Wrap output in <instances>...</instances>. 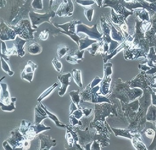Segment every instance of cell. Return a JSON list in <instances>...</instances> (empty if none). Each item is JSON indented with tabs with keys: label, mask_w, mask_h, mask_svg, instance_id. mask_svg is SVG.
Returning <instances> with one entry per match:
<instances>
[{
	"label": "cell",
	"mask_w": 156,
	"mask_h": 150,
	"mask_svg": "<svg viewBox=\"0 0 156 150\" xmlns=\"http://www.w3.org/2000/svg\"><path fill=\"white\" fill-rule=\"evenodd\" d=\"M51 129V127H46L43 124L36 125L35 123L26 120H22L19 131L29 141L36 138L37 134L44 130Z\"/></svg>",
	"instance_id": "cell-1"
},
{
	"label": "cell",
	"mask_w": 156,
	"mask_h": 150,
	"mask_svg": "<svg viewBox=\"0 0 156 150\" xmlns=\"http://www.w3.org/2000/svg\"><path fill=\"white\" fill-rule=\"evenodd\" d=\"M11 137L6 140L10 144L13 149L21 148L24 150H29L30 147V141L27 140L21 134L19 127H16L11 132Z\"/></svg>",
	"instance_id": "cell-2"
},
{
	"label": "cell",
	"mask_w": 156,
	"mask_h": 150,
	"mask_svg": "<svg viewBox=\"0 0 156 150\" xmlns=\"http://www.w3.org/2000/svg\"><path fill=\"white\" fill-rule=\"evenodd\" d=\"M9 26L15 31L16 35H18L26 40L33 39V33L36 31V29L31 28V24L29 19L20 21L16 25Z\"/></svg>",
	"instance_id": "cell-3"
},
{
	"label": "cell",
	"mask_w": 156,
	"mask_h": 150,
	"mask_svg": "<svg viewBox=\"0 0 156 150\" xmlns=\"http://www.w3.org/2000/svg\"><path fill=\"white\" fill-rule=\"evenodd\" d=\"M1 86L2 89L0 102L1 109L3 111L9 112L14 111L16 109L15 103L16 102V98L10 97L6 83H1Z\"/></svg>",
	"instance_id": "cell-4"
},
{
	"label": "cell",
	"mask_w": 156,
	"mask_h": 150,
	"mask_svg": "<svg viewBox=\"0 0 156 150\" xmlns=\"http://www.w3.org/2000/svg\"><path fill=\"white\" fill-rule=\"evenodd\" d=\"M56 15V12L54 10H51L49 12L45 14H38L34 12L32 10L30 11L29 13V16L31 23L32 28L34 29L37 28L39 25L44 22H48L51 23L50 18L54 17Z\"/></svg>",
	"instance_id": "cell-5"
},
{
	"label": "cell",
	"mask_w": 156,
	"mask_h": 150,
	"mask_svg": "<svg viewBox=\"0 0 156 150\" xmlns=\"http://www.w3.org/2000/svg\"><path fill=\"white\" fill-rule=\"evenodd\" d=\"M27 41L19 36H17L15 40L7 41L8 48L11 54H17L21 57H23L25 54L23 47Z\"/></svg>",
	"instance_id": "cell-6"
},
{
	"label": "cell",
	"mask_w": 156,
	"mask_h": 150,
	"mask_svg": "<svg viewBox=\"0 0 156 150\" xmlns=\"http://www.w3.org/2000/svg\"><path fill=\"white\" fill-rule=\"evenodd\" d=\"M73 129L77 134L79 144L80 145H85L90 142L94 141V138L97 131H92L91 129L90 130H88V128H87L85 131H83L80 129L78 127H74Z\"/></svg>",
	"instance_id": "cell-7"
},
{
	"label": "cell",
	"mask_w": 156,
	"mask_h": 150,
	"mask_svg": "<svg viewBox=\"0 0 156 150\" xmlns=\"http://www.w3.org/2000/svg\"><path fill=\"white\" fill-rule=\"evenodd\" d=\"M30 1H27L25 2L23 5L21 6L19 9L18 12L17 14L13 20L11 22L10 25L14 26L19 23L20 21L28 19L29 13L31 10V6H30Z\"/></svg>",
	"instance_id": "cell-8"
},
{
	"label": "cell",
	"mask_w": 156,
	"mask_h": 150,
	"mask_svg": "<svg viewBox=\"0 0 156 150\" xmlns=\"http://www.w3.org/2000/svg\"><path fill=\"white\" fill-rule=\"evenodd\" d=\"M74 6L70 0L63 1L56 11V15L59 17H70L73 14Z\"/></svg>",
	"instance_id": "cell-9"
},
{
	"label": "cell",
	"mask_w": 156,
	"mask_h": 150,
	"mask_svg": "<svg viewBox=\"0 0 156 150\" xmlns=\"http://www.w3.org/2000/svg\"><path fill=\"white\" fill-rule=\"evenodd\" d=\"M97 25H94L93 28H89L83 24H78L77 26V33L79 32L85 33L91 38L101 40L102 34L100 33L97 29Z\"/></svg>",
	"instance_id": "cell-10"
},
{
	"label": "cell",
	"mask_w": 156,
	"mask_h": 150,
	"mask_svg": "<svg viewBox=\"0 0 156 150\" xmlns=\"http://www.w3.org/2000/svg\"><path fill=\"white\" fill-rule=\"evenodd\" d=\"M0 33V38L1 40L2 41H8L15 40L16 36L15 31L10 27L7 25L2 21H1Z\"/></svg>",
	"instance_id": "cell-11"
},
{
	"label": "cell",
	"mask_w": 156,
	"mask_h": 150,
	"mask_svg": "<svg viewBox=\"0 0 156 150\" xmlns=\"http://www.w3.org/2000/svg\"><path fill=\"white\" fill-rule=\"evenodd\" d=\"M37 67V65L33 62L28 61L21 74L22 79L27 80L31 83L33 79L34 71Z\"/></svg>",
	"instance_id": "cell-12"
},
{
	"label": "cell",
	"mask_w": 156,
	"mask_h": 150,
	"mask_svg": "<svg viewBox=\"0 0 156 150\" xmlns=\"http://www.w3.org/2000/svg\"><path fill=\"white\" fill-rule=\"evenodd\" d=\"M71 76L72 74L70 73H62L58 75V79L61 84L58 94L61 97H62L66 93L68 86L69 85H71L70 81Z\"/></svg>",
	"instance_id": "cell-13"
},
{
	"label": "cell",
	"mask_w": 156,
	"mask_h": 150,
	"mask_svg": "<svg viewBox=\"0 0 156 150\" xmlns=\"http://www.w3.org/2000/svg\"><path fill=\"white\" fill-rule=\"evenodd\" d=\"M38 137L41 141V148L39 150H49L50 148L56 145V141L52 137L43 134H39Z\"/></svg>",
	"instance_id": "cell-14"
},
{
	"label": "cell",
	"mask_w": 156,
	"mask_h": 150,
	"mask_svg": "<svg viewBox=\"0 0 156 150\" xmlns=\"http://www.w3.org/2000/svg\"><path fill=\"white\" fill-rule=\"evenodd\" d=\"M81 24L80 20H73L70 21L67 23L63 24H58L57 26L59 28L62 29L63 30H59L60 32L67 33L73 34L75 33V25L76 24Z\"/></svg>",
	"instance_id": "cell-15"
},
{
	"label": "cell",
	"mask_w": 156,
	"mask_h": 150,
	"mask_svg": "<svg viewBox=\"0 0 156 150\" xmlns=\"http://www.w3.org/2000/svg\"><path fill=\"white\" fill-rule=\"evenodd\" d=\"M34 112H35L34 123L36 125H39L42 120H44L45 118H48L47 113L41 107L40 103H38L35 107Z\"/></svg>",
	"instance_id": "cell-16"
},
{
	"label": "cell",
	"mask_w": 156,
	"mask_h": 150,
	"mask_svg": "<svg viewBox=\"0 0 156 150\" xmlns=\"http://www.w3.org/2000/svg\"><path fill=\"white\" fill-rule=\"evenodd\" d=\"M108 132L103 133L95 134L94 141H95L98 142L101 147H107L109 145V141L110 139L108 137Z\"/></svg>",
	"instance_id": "cell-17"
},
{
	"label": "cell",
	"mask_w": 156,
	"mask_h": 150,
	"mask_svg": "<svg viewBox=\"0 0 156 150\" xmlns=\"http://www.w3.org/2000/svg\"><path fill=\"white\" fill-rule=\"evenodd\" d=\"M140 135H134L132 139V143L136 150H148L146 146L142 141Z\"/></svg>",
	"instance_id": "cell-18"
},
{
	"label": "cell",
	"mask_w": 156,
	"mask_h": 150,
	"mask_svg": "<svg viewBox=\"0 0 156 150\" xmlns=\"http://www.w3.org/2000/svg\"><path fill=\"white\" fill-rule=\"evenodd\" d=\"M27 52L31 54H39L42 52V47L40 43L33 42L27 46Z\"/></svg>",
	"instance_id": "cell-19"
},
{
	"label": "cell",
	"mask_w": 156,
	"mask_h": 150,
	"mask_svg": "<svg viewBox=\"0 0 156 150\" xmlns=\"http://www.w3.org/2000/svg\"><path fill=\"white\" fill-rule=\"evenodd\" d=\"M40 105H41V107L43 108V110H45L46 113H47V115H48V118L52 119V120L55 122L56 126H58V127H62V128H66V125H65V124L60 122L59 120H58V118H57L55 115H54V114L50 113L49 111H48V110H47L46 108L45 107V106H44L41 102H40Z\"/></svg>",
	"instance_id": "cell-20"
},
{
	"label": "cell",
	"mask_w": 156,
	"mask_h": 150,
	"mask_svg": "<svg viewBox=\"0 0 156 150\" xmlns=\"http://www.w3.org/2000/svg\"><path fill=\"white\" fill-rule=\"evenodd\" d=\"M115 137L117 136H121L129 138L132 140V138L134 137V135H132L130 133L129 130L120 129H115L113 128H111Z\"/></svg>",
	"instance_id": "cell-21"
},
{
	"label": "cell",
	"mask_w": 156,
	"mask_h": 150,
	"mask_svg": "<svg viewBox=\"0 0 156 150\" xmlns=\"http://www.w3.org/2000/svg\"><path fill=\"white\" fill-rule=\"evenodd\" d=\"M147 121L156 122V107L151 105L149 108L147 114L146 115Z\"/></svg>",
	"instance_id": "cell-22"
},
{
	"label": "cell",
	"mask_w": 156,
	"mask_h": 150,
	"mask_svg": "<svg viewBox=\"0 0 156 150\" xmlns=\"http://www.w3.org/2000/svg\"><path fill=\"white\" fill-rule=\"evenodd\" d=\"M58 86V83H55L54 84H53L52 86H50L49 88L45 90L43 93H41L39 97L37 98V102H38V103H40L41 101H42L44 98L48 96Z\"/></svg>",
	"instance_id": "cell-23"
},
{
	"label": "cell",
	"mask_w": 156,
	"mask_h": 150,
	"mask_svg": "<svg viewBox=\"0 0 156 150\" xmlns=\"http://www.w3.org/2000/svg\"><path fill=\"white\" fill-rule=\"evenodd\" d=\"M96 42H97V40H91L88 38V37L86 36L85 38L79 40L80 45V48L79 50L81 51L84 49L87 48L90 45Z\"/></svg>",
	"instance_id": "cell-24"
},
{
	"label": "cell",
	"mask_w": 156,
	"mask_h": 150,
	"mask_svg": "<svg viewBox=\"0 0 156 150\" xmlns=\"http://www.w3.org/2000/svg\"><path fill=\"white\" fill-rule=\"evenodd\" d=\"M73 78L74 81L80 87H83V84L82 83L81 78V71L80 69H73Z\"/></svg>",
	"instance_id": "cell-25"
},
{
	"label": "cell",
	"mask_w": 156,
	"mask_h": 150,
	"mask_svg": "<svg viewBox=\"0 0 156 150\" xmlns=\"http://www.w3.org/2000/svg\"><path fill=\"white\" fill-rule=\"evenodd\" d=\"M79 93H80L79 90H77V91H75V90L72 91L69 93V95L73 102L74 104H76L77 106L79 109L80 108V105H79V104L80 102Z\"/></svg>",
	"instance_id": "cell-26"
},
{
	"label": "cell",
	"mask_w": 156,
	"mask_h": 150,
	"mask_svg": "<svg viewBox=\"0 0 156 150\" xmlns=\"http://www.w3.org/2000/svg\"><path fill=\"white\" fill-rule=\"evenodd\" d=\"M69 50V48L68 47L65 45H60L58 47L57 52L59 58H62L64 55Z\"/></svg>",
	"instance_id": "cell-27"
},
{
	"label": "cell",
	"mask_w": 156,
	"mask_h": 150,
	"mask_svg": "<svg viewBox=\"0 0 156 150\" xmlns=\"http://www.w3.org/2000/svg\"><path fill=\"white\" fill-rule=\"evenodd\" d=\"M1 62H2V69L9 76H12L14 73V72L10 70L8 64L7 63V62H6V61H5L4 59L3 58L2 56H1Z\"/></svg>",
	"instance_id": "cell-28"
},
{
	"label": "cell",
	"mask_w": 156,
	"mask_h": 150,
	"mask_svg": "<svg viewBox=\"0 0 156 150\" xmlns=\"http://www.w3.org/2000/svg\"><path fill=\"white\" fill-rule=\"evenodd\" d=\"M52 62L56 71L58 72H61L62 67V63L58 60V58L57 57L54 58L52 60Z\"/></svg>",
	"instance_id": "cell-29"
},
{
	"label": "cell",
	"mask_w": 156,
	"mask_h": 150,
	"mask_svg": "<svg viewBox=\"0 0 156 150\" xmlns=\"http://www.w3.org/2000/svg\"><path fill=\"white\" fill-rule=\"evenodd\" d=\"M94 8H85L84 14L86 17L89 21H91L92 18Z\"/></svg>",
	"instance_id": "cell-30"
},
{
	"label": "cell",
	"mask_w": 156,
	"mask_h": 150,
	"mask_svg": "<svg viewBox=\"0 0 156 150\" xmlns=\"http://www.w3.org/2000/svg\"><path fill=\"white\" fill-rule=\"evenodd\" d=\"M31 6L34 9H43L42 1L41 0L33 1Z\"/></svg>",
	"instance_id": "cell-31"
},
{
	"label": "cell",
	"mask_w": 156,
	"mask_h": 150,
	"mask_svg": "<svg viewBox=\"0 0 156 150\" xmlns=\"http://www.w3.org/2000/svg\"><path fill=\"white\" fill-rule=\"evenodd\" d=\"M65 148L66 150H84L82 148L81 146L78 144L77 143H75L73 146L72 148H70L67 144V143L65 142Z\"/></svg>",
	"instance_id": "cell-32"
},
{
	"label": "cell",
	"mask_w": 156,
	"mask_h": 150,
	"mask_svg": "<svg viewBox=\"0 0 156 150\" xmlns=\"http://www.w3.org/2000/svg\"><path fill=\"white\" fill-rule=\"evenodd\" d=\"M1 43H2V54H3V55H7V56H9L10 54H11L10 51H9V50H7L6 45V43H5V42L1 40Z\"/></svg>",
	"instance_id": "cell-33"
},
{
	"label": "cell",
	"mask_w": 156,
	"mask_h": 150,
	"mask_svg": "<svg viewBox=\"0 0 156 150\" xmlns=\"http://www.w3.org/2000/svg\"><path fill=\"white\" fill-rule=\"evenodd\" d=\"M85 51L84 50L81 51L80 50H77L76 51L74 52L73 54L72 55V56L76 58L78 60L80 59H82L83 56V53H84Z\"/></svg>",
	"instance_id": "cell-34"
},
{
	"label": "cell",
	"mask_w": 156,
	"mask_h": 150,
	"mask_svg": "<svg viewBox=\"0 0 156 150\" xmlns=\"http://www.w3.org/2000/svg\"><path fill=\"white\" fill-rule=\"evenodd\" d=\"M49 30L47 29H45L41 31L39 34V38L41 40L45 41L48 39L49 36Z\"/></svg>",
	"instance_id": "cell-35"
},
{
	"label": "cell",
	"mask_w": 156,
	"mask_h": 150,
	"mask_svg": "<svg viewBox=\"0 0 156 150\" xmlns=\"http://www.w3.org/2000/svg\"><path fill=\"white\" fill-rule=\"evenodd\" d=\"M66 61L71 63H79L80 60H78L76 58L73 57L71 55H68L66 57Z\"/></svg>",
	"instance_id": "cell-36"
},
{
	"label": "cell",
	"mask_w": 156,
	"mask_h": 150,
	"mask_svg": "<svg viewBox=\"0 0 156 150\" xmlns=\"http://www.w3.org/2000/svg\"><path fill=\"white\" fill-rule=\"evenodd\" d=\"M99 43H94L92 45L91 48H89L88 49L89 52L91 54H95L97 51L99 47Z\"/></svg>",
	"instance_id": "cell-37"
},
{
	"label": "cell",
	"mask_w": 156,
	"mask_h": 150,
	"mask_svg": "<svg viewBox=\"0 0 156 150\" xmlns=\"http://www.w3.org/2000/svg\"><path fill=\"white\" fill-rule=\"evenodd\" d=\"M148 149L149 150H156V132L153 141L151 144L148 147Z\"/></svg>",
	"instance_id": "cell-38"
},
{
	"label": "cell",
	"mask_w": 156,
	"mask_h": 150,
	"mask_svg": "<svg viewBox=\"0 0 156 150\" xmlns=\"http://www.w3.org/2000/svg\"><path fill=\"white\" fill-rule=\"evenodd\" d=\"M76 2L80 4L83 6H87V5L93 4L94 3V2L93 1H76Z\"/></svg>",
	"instance_id": "cell-39"
},
{
	"label": "cell",
	"mask_w": 156,
	"mask_h": 150,
	"mask_svg": "<svg viewBox=\"0 0 156 150\" xmlns=\"http://www.w3.org/2000/svg\"><path fill=\"white\" fill-rule=\"evenodd\" d=\"M91 150H100L99 144L96 141H94Z\"/></svg>",
	"instance_id": "cell-40"
},
{
	"label": "cell",
	"mask_w": 156,
	"mask_h": 150,
	"mask_svg": "<svg viewBox=\"0 0 156 150\" xmlns=\"http://www.w3.org/2000/svg\"><path fill=\"white\" fill-rule=\"evenodd\" d=\"M2 145L5 150H14L13 148H11L9 145V143L7 141H5L3 143Z\"/></svg>",
	"instance_id": "cell-41"
},
{
	"label": "cell",
	"mask_w": 156,
	"mask_h": 150,
	"mask_svg": "<svg viewBox=\"0 0 156 150\" xmlns=\"http://www.w3.org/2000/svg\"><path fill=\"white\" fill-rule=\"evenodd\" d=\"M93 143V142H90V143H89L87 144L81 146V147L83 148L85 150H91L90 148V145Z\"/></svg>",
	"instance_id": "cell-42"
},
{
	"label": "cell",
	"mask_w": 156,
	"mask_h": 150,
	"mask_svg": "<svg viewBox=\"0 0 156 150\" xmlns=\"http://www.w3.org/2000/svg\"><path fill=\"white\" fill-rule=\"evenodd\" d=\"M98 2V6L99 7V6H101V2H102V1H97Z\"/></svg>",
	"instance_id": "cell-43"
},
{
	"label": "cell",
	"mask_w": 156,
	"mask_h": 150,
	"mask_svg": "<svg viewBox=\"0 0 156 150\" xmlns=\"http://www.w3.org/2000/svg\"></svg>",
	"instance_id": "cell-44"
},
{
	"label": "cell",
	"mask_w": 156,
	"mask_h": 150,
	"mask_svg": "<svg viewBox=\"0 0 156 150\" xmlns=\"http://www.w3.org/2000/svg\"></svg>",
	"instance_id": "cell-45"
}]
</instances>
